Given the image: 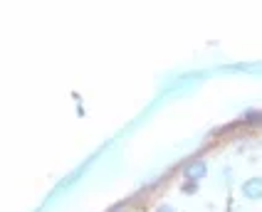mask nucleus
<instances>
[{
  "label": "nucleus",
  "mask_w": 262,
  "mask_h": 212,
  "mask_svg": "<svg viewBox=\"0 0 262 212\" xmlns=\"http://www.w3.org/2000/svg\"><path fill=\"white\" fill-rule=\"evenodd\" d=\"M205 173H208V165H205V160H191L188 165H185V170H183V175L188 180H193V183H198L201 178H205Z\"/></svg>",
  "instance_id": "nucleus-1"
},
{
  "label": "nucleus",
  "mask_w": 262,
  "mask_h": 212,
  "mask_svg": "<svg viewBox=\"0 0 262 212\" xmlns=\"http://www.w3.org/2000/svg\"><path fill=\"white\" fill-rule=\"evenodd\" d=\"M242 195L247 200H262V178H250L242 183Z\"/></svg>",
  "instance_id": "nucleus-2"
},
{
  "label": "nucleus",
  "mask_w": 262,
  "mask_h": 212,
  "mask_svg": "<svg viewBox=\"0 0 262 212\" xmlns=\"http://www.w3.org/2000/svg\"><path fill=\"white\" fill-rule=\"evenodd\" d=\"M242 121H245V124H262V111H252V109H250V111L242 114Z\"/></svg>",
  "instance_id": "nucleus-3"
},
{
  "label": "nucleus",
  "mask_w": 262,
  "mask_h": 212,
  "mask_svg": "<svg viewBox=\"0 0 262 212\" xmlns=\"http://www.w3.org/2000/svg\"><path fill=\"white\" fill-rule=\"evenodd\" d=\"M183 190H185V193H193V190H198V183H193V180H188V183H185V185H183Z\"/></svg>",
  "instance_id": "nucleus-4"
},
{
  "label": "nucleus",
  "mask_w": 262,
  "mask_h": 212,
  "mask_svg": "<svg viewBox=\"0 0 262 212\" xmlns=\"http://www.w3.org/2000/svg\"><path fill=\"white\" fill-rule=\"evenodd\" d=\"M156 212H176V207H171V205H159Z\"/></svg>",
  "instance_id": "nucleus-5"
},
{
  "label": "nucleus",
  "mask_w": 262,
  "mask_h": 212,
  "mask_svg": "<svg viewBox=\"0 0 262 212\" xmlns=\"http://www.w3.org/2000/svg\"><path fill=\"white\" fill-rule=\"evenodd\" d=\"M114 212H124V210H121V207H119V210H114Z\"/></svg>",
  "instance_id": "nucleus-6"
}]
</instances>
